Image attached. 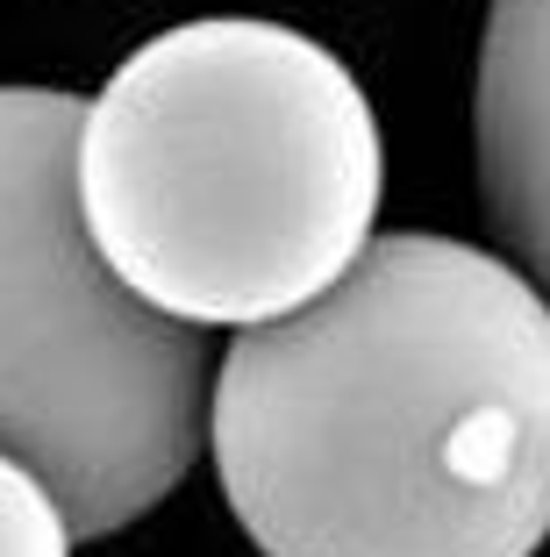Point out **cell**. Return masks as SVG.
I'll list each match as a JSON object with an SVG mask.
<instances>
[{
    "mask_svg": "<svg viewBox=\"0 0 550 557\" xmlns=\"http://www.w3.org/2000/svg\"><path fill=\"white\" fill-rule=\"evenodd\" d=\"M208 450L258 557H536L550 543V294L429 230L236 329Z\"/></svg>",
    "mask_w": 550,
    "mask_h": 557,
    "instance_id": "obj_1",
    "label": "cell"
},
{
    "mask_svg": "<svg viewBox=\"0 0 550 557\" xmlns=\"http://www.w3.org/2000/svg\"><path fill=\"white\" fill-rule=\"evenodd\" d=\"M387 144L308 29L200 15L108 72L80 122V214L108 272L186 329H258L365 258Z\"/></svg>",
    "mask_w": 550,
    "mask_h": 557,
    "instance_id": "obj_2",
    "label": "cell"
},
{
    "mask_svg": "<svg viewBox=\"0 0 550 557\" xmlns=\"http://www.w3.org/2000/svg\"><path fill=\"white\" fill-rule=\"evenodd\" d=\"M86 100L0 86V450L94 543L144 522L208 443L200 329L136 300L80 214Z\"/></svg>",
    "mask_w": 550,
    "mask_h": 557,
    "instance_id": "obj_3",
    "label": "cell"
},
{
    "mask_svg": "<svg viewBox=\"0 0 550 557\" xmlns=\"http://www.w3.org/2000/svg\"><path fill=\"white\" fill-rule=\"evenodd\" d=\"M472 158L501 244L550 294V0H486Z\"/></svg>",
    "mask_w": 550,
    "mask_h": 557,
    "instance_id": "obj_4",
    "label": "cell"
},
{
    "mask_svg": "<svg viewBox=\"0 0 550 557\" xmlns=\"http://www.w3.org/2000/svg\"><path fill=\"white\" fill-rule=\"evenodd\" d=\"M72 522L50 486L0 450V557H72Z\"/></svg>",
    "mask_w": 550,
    "mask_h": 557,
    "instance_id": "obj_5",
    "label": "cell"
}]
</instances>
